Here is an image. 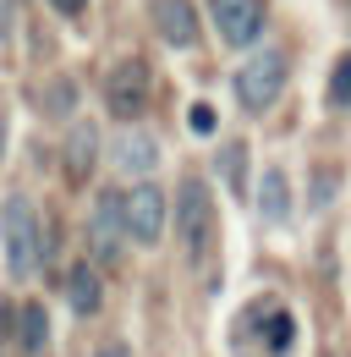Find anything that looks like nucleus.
<instances>
[{
    "instance_id": "nucleus-6",
    "label": "nucleus",
    "mask_w": 351,
    "mask_h": 357,
    "mask_svg": "<svg viewBox=\"0 0 351 357\" xmlns=\"http://www.w3.org/2000/svg\"><path fill=\"white\" fill-rule=\"evenodd\" d=\"M209 17H214L219 39L236 50L263 33V0H209Z\"/></svg>"
},
{
    "instance_id": "nucleus-19",
    "label": "nucleus",
    "mask_w": 351,
    "mask_h": 357,
    "mask_svg": "<svg viewBox=\"0 0 351 357\" xmlns=\"http://www.w3.org/2000/svg\"><path fill=\"white\" fill-rule=\"evenodd\" d=\"M99 357H132V352L121 347V341H110V347H99Z\"/></svg>"
},
{
    "instance_id": "nucleus-9",
    "label": "nucleus",
    "mask_w": 351,
    "mask_h": 357,
    "mask_svg": "<svg viewBox=\"0 0 351 357\" xmlns=\"http://www.w3.org/2000/svg\"><path fill=\"white\" fill-rule=\"evenodd\" d=\"M93 160H99V127H93V121H77L72 137H66V181L83 187L88 171H93Z\"/></svg>"
},
{
    "instance_id": "nucleus-2",
    "label": "nucleus",
    "mask_w": 351,
    "mask_h": 357,
    "mask_svg": "<svg viewBox=\"0 0 351 357\" xmlns=\"http://www.w3.org/2000/svg\"><path fill=\"white\" fill-rule=\"evenodd\" d=\"M165 215H171V198L154 181H137L132 192H121V225L137 248H154L165 236Z\"/></svg>"
},
{
    "instance_id": "nucleus-16",
    "label": "nucleus",
    "mask_w": 351,
    "mask_h": 357,
    "mask_svg": "<svg viewBox=\"0 0 351 357\" xmlns=\"http://www.w3.org/2000/svg\"><path fill=\"white\" fill-rule=\"evenodd\" d=\"M187 127H192L198 137H209L214 132V105H192V110H187Z\"/></svg>"
},
{
    "instance_id": "nucleus-15",
    "label": "nucleus",
    "mask_w": 351,
    "mask_h": 357,
    "mask_svg": "<svg viewBox=\"0 0 351 357\" xmlns=\"http://www.w3.org/2000/svg\"><path fill=\"white\" fill-rule=\"evenodd\" d=\"M72 105H77V89H72V83H49V89H44V110H49V116H66Z\"/></svg>"
},
{
    "instance_id": "nucleus-1",
    "label": "nucleus",
    "mask_w": 351,
    "mask_h": 357,
    "mask_svg": "<svg viewBox=\"0 0 351 357\" xmlns=\"http://www.w3.org/2000/svg\"><path fill=\"white\" fill-rule=\"evenodd\" d=\"M0 242H6V264L17 280H28L44 259V236H39V215H33V204L28 198H6V209H0Z\"/></svg>"
},
{
    "instance_id": "nucleus-18",
    "label": "nucleus",
    "mask_w": 351,
    "mask_h": 357,
    "mask_svg": "<svg viewBox=\"0 0 351 357\" xmlns=\"http://www.w3.org/2000/svg\"><path fill=\"white\" fill-rule=\"evenodd\" d=\"M49 6H55V11H66V17H77V11H83L88 0H49Z\"/></svg>"
},
{
    "instance_id": "nucleus-3",
    "label": "nucleus",
    "mask_w": 351,
    "mask_h": 357,
    "mask_svg": "<svg viewBox=\"0 0 351 357\" xmlns=\"http://www.w3.org/2000/svg\"><path fill=\"white\" fill-rule=\"evenodd\" d=\"M176 231H181L187 253L203 259V248H209V236H214V198H209V187L198 176H187L181 192H176Z\"/></svg>"
},
{
    "instance_id": "nucleus-13",
    "label": "nucleus",
    "mask_w": 351,
    "mask_h": 357,
    "mask_svg": "<svg viewBox=\"0 0 351 357\" xmlns=\"http://www.w3.org/2000/svg\"><path fill=\"white\" fill-rule=\"evenodd\" d=\"M44 341H49L44 303H28V308H22V347H28V352H44Z\"/></svg>"
},
{
    "instance_id": "nucleus-12",
    "label": "nucleus",
    "mask_w": 351,
    "mask_h": 357,
    "mask_svg": "<svg viewBox=\"0 0 351 357\" xmlns=\"http://www.w3.org/2000/svg\"><path fill=\"white\" fill-rule=\"evenodd\" d=\"M66 297H72L77 313H99V297H104V291H99V275H93L88 264H77L72 275H66Z\"/></svg>"
},
{
    "instance_id": "nucleus-5",
    "label": "nucleus",
    "mask_w": 351,
    "mask_h": 357,
    "mask_svg": "<svg viewBox=\"0 0 351 357\" xmlns=\"http://www.w3.org/2000/svg\"><path fill=\"white\" fill-rule=\"evenodd\" d=\"M148 89H154V77H148V61L127 55V61H116V66H110V77H104V105H110L121 121H132V116L148 105Z\"/></svg>"
},
{
    "instance_id": "nucleus-10",
    "label": "nucleus",
    "mask_w": 351,
    "mask_h": 357,
    "mask_svg": "<svg viewBox=\"0 0 351 357\" xmlns=\"http://www.w3.org/2000/svg\"><path fill=\"white\" fill-rule=\"evenodd\" d=\"M154 160H159V143H154V137L148 132H121L116 137V165H121V171H137V176H148V171H154Z\"/></svg>"
},
{
    "instance_id": "nucleus-17",
    "label": "nucleus",
    "mask_w": 351,
    "mask_h": 357,
    "mask_svg": "<svg viewBox=\"0 0 351 357\" xmlns=\"http://www.w3.org/2000/svg\"><path fill=\"white\" fill-rule=\"evenodd\" d=\"M329 192H335V176H324V171H318V181H313V209H324V204H329Z\"/></svg>"
},
{
    "instance_id": "nucleus-8",
    "label": "nucleus",
    "mask_w": 351,
    "mask_h": 357,
    "mask_svg": "<svg viewBox=\"0 0 351 357\" xmlns=\"http://www.w3.org/2000/svg\"><path fill=\"white\" fill-rule=\"evenodd\" d=\"M154 28L176 50L198 45V11H192V0H154Z\"/></svg>"
},
{
    "instance_id": "nucleus-14",
    "label": "nucleus",
    "mask_w": 351,
    "mask_h": 357,
    "mask_svg": "<svg viewBox=\"0 0 351 357\" xmlns=\"http://www.w3.org/2000/svg\"><path fill=\"white\" fill-rule=\"evenodd\" d=\"M329 105H351V50L335 61V72H329Z\"/></svg>"
},
{
    "instance_id": "nucleus-20",
    "label": "nucleus",
    "mask_w": 351,
    "mask_h": 357,
    "mask_svg": "<svg viewBox=\"0 0 351 357\" xmlns=\"http://www.w3.org/2000/svg\"><path fill=\"white\" fill-rule=\"evenodd\" d=\"M11 324H17V313H11L6 303H0V330H11Z\"/></svg>"
},
{
    "instance_id": "nucleus-21",
    "label": "nucleus",
    "mask_w": 351,
    "mask_h": 357,
    "mask_svg": "<svg viewBox=\"0 0 351 357\" xmlns=\"http://www.w3.org/2000/svg\"><path fill=\"white\" fill-rule=\"evenodd\" d=\"M0 154H6V121H0Z\"/></svg>"
},
{
    "instance_id": "nucleus-11",
    "label": "nucleus",
    "mask_w": 351,
    "mask_h": 357,
    "mask_svg": "<svg viewBox=\"0 0 351 357\" xmlns=\"http://www.w3.org/2000/svg\"><path fill=\"white\" fill-rule=\"evenodd\" d=\"M258 215L269 225H280L286 215H291V181H286L280 165H274V171H263V181H258Z\"/></svg>"
},
{
    "instance_id": "nucleus-4",
    "label": "nucleus",
    "mask_w": 351,
    "mask_h": 357,
    "mask_svg": "<svg viewBox=\"0 0 351 357\" xmlns=\"http://www.w3.org/2000/svg\"><path fill=\"white\" fill-rule=\"evenodd\" d=\"M280 89H286V55L280 50H258L253 61H242V72H236L242 110H269L280 99Z\"/></svg>"
},
{
    "instance_id": "nucleus-7",
    "label": "nucleus",
    "mask_w": 351,
    "mask_h": 357,
    "mask_svg": "<svg viewBox=\"0 0 351 357\" xmlns=\"http://www.w3.org/2000/svg\"><path fill=\"white\" fill-rule=\"evenodd\" d=\"M121 236H127V225H121V192H99L93 220H88V248L99 259H116L121 253Z\"/></svg>"
}]
</instances>
